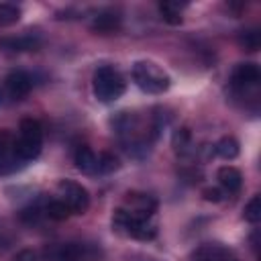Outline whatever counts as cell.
<instances>
[{
    "instance_id": "cell-1",
    "label": "cell",
    "mask_w": 261,
    "mask_h": 261,
    "mask_svg": "<svg viewBox=\"0 0 261 261\" xmlns=\"http://www.w3.org/2000/svg\"><path fill=\"white\" fill-rule=\"evenodd\" d=\"M112 228L137 241H151L157 237V222L153 216H141L122 206H118L112 214Z\"/></svg>"
},
{
    "instance_id": "cell-2",
    "label": "cell",
    "mask_w": 261,
    "mask_h": 261,
    "mask_svg": "<svg viewBox=\"0 0 261 261\" xmlns=\"http://www.w3.org/2000/svg\"><path fill=\"white\" fill-rule=\"evenodd\" d=\"M45 261H100L102 249L96 243L86 241H69V243H53L43 251Z\"/></svg>"
},
{
    "instance_id": "cell-3",
    "label": "cell",
    "mask_w": 261,
    "mask_h": 261,
    "mask_svg": "<svg viewBox=\"0 0 261 261\" xmlns=\"http://www.w3.org/2000/svg\"><path fill=\"white\" fill-rule=\"evenodd\" d=\"M92 92L100 102L110 104L126 92V82L122 73L112 65H100L92 77Z\"/></svg>"
},
{
    "instance_id": "cell-4",
    "label": "cell",
    "mask_w": 261,
    "mask_h": 261,
    "mask_svg": "<svg viewBox=\"0 0 261 261\" xmlns=\"http://www.w3.org/2000/svg\"><path fill=\"white\" fill-rule=\"evenodd\" d=\"M133 80L143 92L155 94V96L167 92L171 86L167 71H163L153 61H135L133 63Z\"/></svg>"
},
{
    "instance_id": "cell-5",
    "label": "cell",
    "mask_w": 261,
    "mask_h": 261,
    "mask_svg": "<svg viewBox=\"0 0 261 261\" xmlns=\"http://www.w3.org/2000/svg\"><path fill=\"white\" fill-rule=\"evenodd\" d=\"M43 149V126L37 118H22L18 126V137H16V153L20 159L33 161L41 155Z\"/></svg>"
},
{
    "instance_id": "cell-6",
    "label": "cell",
    "mask_w": 261,
    "mask_h": 261,
    "mask_svg": "<svg viewBox=\"0 0 261 261\" xmlns=\"http://www.w3.org/2000/svg\"><path fill=\"white\" fill-rule=\"evenodd\" d=\"M57 192L59 200L69 208L71 214H84L90 208V194L82 184L73 179H59Z\"/></svg>"
},
{
    "instance_id": "cell-7",
    "label": "cell",
    "mask_w": 261,
    "mask_h": 261,
    "mask_svg": "<svg viewBox=\"0 0 261 261\" xmlns=\"http://www.w3.org/2000/svg\"><path fill=\"white\" fill-rule=\"evenodd\" d=\"M24 167V161L16 153V137L2 128L0 130V175H12Z\"/></svg>"
},
{
    "instance_id": "cell-8",
    "label": "cell",
    "mask_w": 261,
    "mask_h": 261,
    "mask_svg": "<svg viewBox=\"0 0 261 261\" xmlns=\"http://www.w3.org/2000/svg\"><path fill=\"white\" fill-rule=\"evenodd\" d=\"M259 80H261V71H259V65L253 61H245V63L234 65V69L230 73V84L234 88H239L241 92L255 88L259 84Z\"/></svg>"
},
{
    "instance_id": "cell-9",
    "label": "cell",
    "mask_w": 261,
    "mask_h": 261,
    "mask_svg": "<svg viewBox=\"0 0 261 261\" xmlns=\"http://www.w3.org/2000/svg\"><path fill=\"white\" fill-rule=\"evenodd\" d=\"M31 90H33V77L22 69L10 71L4 80V92L10 100H22Z\"/></svg>"
},
{
    "instance_id": "cell-10",
    "label": "cell",
    "mask_w": 261,
    "mask_h": 261,
    "mask_svg": "<svg viewBox=\"0 0 261 261\" xmlns=\"http://www.w3.org/2000/svg\"><path fill=\"white\" fill-rule=\"evenodd\" d=\"M122 208L141 214V216H153L157 212V200L151 194L145 192H128L122 200Z\"/></svg>"
},
{
    "instance_id": "cell-11",
    "label": "cell",
    "mask_w": 261,
    "mask_h": 261,
    "mask_svg": "<svg viewBox=\"0 0 261 261\" xmlns=\"http://www.w3.org/2000/svg\"><path fill=\"white\" fill-rule=\"evenodd\" d=\"M39 47H41V37L37 33H27L18 37H0V51L22 53V51H37Z\"/></svg>"
},
{
    "instance_id": "cell-12",
    "label": "cell",
    "mask_w": 261,
    "mask_h": 261,
    "mask_svg": "<svg viewBox=\"0 0 261 261\" xmlns=\"http://www.w3.org/2000/svg\"><path fill=\"white\" fill-rule=\"evenodd\" d=\"M192 261H237L230 253L220 243H204L192 253Z\"/></svg>"
},
{
    "instance_id": "cell-13",
    "label": "cell",
    "mask_w": 261,
    "mask_h": 261,
    "mask_svg": "<svg viewBox=\"0 0 261 261\" xmlns=\"http://www.w3.org/2000/svg\"><path fill=\"white\" fill-rule=\"evenodd\" d=\"M122 22V14L116 10V8H104L100 12L94 14V20H92V31L96 33H102V35H108L112 31H116Z\"/></svg>"
},
{
    "instance_id": "cell-14",
    "label": "cell",
    "mask_w": 261,
    "mask_h": 261,
    "mask_svg": "<svg viewBox=\"0 0 261 261\" xmlns=\"http://www.w3.org/2000/svg\"><path fill=\"white\" fill-rule=\"evenodd\" d=\"M73 163L75 167L86 173V175H94L98 173V155L88 147V145H80L73 153Z\"/></svg>"
},
{
    "instance_id": "cell-15",
    "label": "cell",
    "mask_w": 261,
    "mask_h": 261,
    "mask_svg": "<svg viewBox=\"0 0 261 261\" xmlns=\"http://www.w3.org/2000/svg\"><path fill=\"white\" fill-rule=\"evenodd\" d=\"M216 177H218V184L224 190V194H237L243 188V173L232 165L220 167Z\"/></svg>"
},
{
    "instance_id": "cell-16",
    "label": "cell",
    "mask_w": 261,
    "mask_h": 261,
    "mask_svg": "<svg viewBox=\"0 0 261 261\" xmlns=\"http://www.w3.org/2000/svg\"><path fill=\"white\" fill-rule=\"evenodd\" d=\"M43 206H45V202H33V204L24 206V208L18 212L20 222L27 224V226H37V224H41V220L47 218Z\"/></svg>"
},
{
    "instance_id": "cell-17",
    "label": "cell",
    "mask_w": 261,
    "mask_h": 261,
    "mask_svg": "<svg viewBox=\"0 0 261 261\" xmlns=\"http://www.w3.org/2000/svg\"><path fill=\"white\" fill-rule=\"evenodd\" d=\"M171 147H173V151L177 155H188L192 151V147H194V143H192V130L188 126H179L173 133V137H171Z\"/></svg>"
},
{
    "instance_id": "cell-18",
    "label": "cell",
    "mask_w": 261,
    "mask_h": 261,
    "mask_svg": "<svg viewBox=\"0 0 261 261\" xmlns=\"http://www.w3.org/2000/svg\"><path fill=\"white\" fill-rule=\"evenodd\" d=\"M237 43L241 49L245 51H257L261 47V35H259V29L251 27V29H243L239 35H237Z\"/></svg>"
},
{
    "instance_id": "cell-19",
    "label": "cell",
    "mask_w": 261,
    "mask_h": 261,
    "mask_svg": "<svg viewBox=\"0 0 261 261\" xmlns=\"http://www.w3.org/2000/svg\"><path fill=\"white\" fill-rule=\"evenodd\" d=\"M239 151H241V147H239V141L234 137H222L214 145V153L222 159H228V161L239 157Z\"/></svg>"
},
{
    "instance_id": "cell-20",
    "label": "cell",
    "mask_w": 261,
    "mask_h": 261,
    "mask_svg": "<svg viewBox=\"0 0 261 261\" xmlns=\"http://www.w3.org/2000/svg\"><path fill=\"white\" fill-rule=\"evenodd\" d=\"M186 4L179 2H161L159 4V14L167 24H181V10Z\"/></svg>"
},
{
    "instance_id": "cell-21",
    "label": "cell",
    "mask_w": 261,
    "mask_h": 261,
    "mask_svg": "<svg viewBox=\"0 0 261 261\" xmlns=\"http://www.w3.org/2000/svg\"><path fill=\"white\" fill-rule=\"evenodd\" d=\"M45 216L51 218V220H65L71 212L69 208L59 200V198H51V200H45Z\"/></svg>"
},
{
    "instance_id": "cell-22",
    "label": "cell",
    "mask_w": 261,
    "mask_h": 261,
    "mask_svg": "<svg viewBox=\"0 0 261 261\" xmlns=\"http://www.w3.org/2000/svg\"><path fill=\"white\" fill-rule=\"evenodd\" d=\"M20 6L12 2H0V27H12L20 20Z\"/></svg>"
},
{
    "instance_id": "cell-23",
    "label": "cell",
    "mask_w": 261,
    "mask_h": 261,
    "mask_svg": "<svg viewBox=\"0 0 261 261\" xmlns=\"http://www.w3.org/2000/svg\"><path fill=\"white\" fill-rule=\"evenodd\" d=\"M243 216L247 222L251 224H257L261 220V196L255 194L247 204H245V210H243Z\"/></svg>"
},
{
    "instance_id": "cell-24",
    "label": "cell",
    "mask_w": 261,
    "mask_h": 261,
    "mask_svg": "<svg viewBox=\"0 0 261 261\" xmlns=\"http://www.w3.org/2000/svg\"><path fill=\"white\" fill-rule=\"evenodd\" d=\"M120 167V161L114 153L110 151H104L98 155V173H112Z\"/></svg>"
},
{
    "instance_id": "cell-25",
    "label": "cell",
    "mask_w": 261,
    "mask_h": 261,
    "mask_svg": "<svg viewBox=\"0 0 261 261\" xmlns=\"http://www.w3.org/2000/svg\"><path fill=\"white\" fill-rule=\"evenodd\" d=\"M202 198L206 202H212V204H218L224 200V190L222 188H216V186H210V188H204L202 190Z\"/></svg>"
},
{
    "instance_id": "cell-26",
    "label": "cell",
    "mask_w": 261,
    "mask_h": 261,
    "mask_svg": "<svg viewBox=\"0 0 261 261\" xmlns=\"http://www.w3.org/2000/svg\"><path fill=\"white\" fill-rule=\"evenodd\" d=\"M12 243H14V234H12V230L0 220V251H6Z\"/></svg>"
},
{
    "instance_id": "cell-27",
    "label": "cell",
    "mask_w": 261,
    "mask_h": 261,
    "mask_svg": "<svg viewBox=\"0 0 261 261\" xmlns=\"http://www.w3.org/2000/svg\"><path fill=\"white\" fill-rule=\"evenodd\" d=\"M14 261H37V253L31 251V249H24V251H20V253L14 257Z\"/></svg>"
},
{
    "instance_id": "cell-28",
    "label": "cell",
    "mask_w": 261,
    "mask_h": 261,
    "mask_svg": "<svg viewBox=\"0 0 261 261\" xmlns=\"http://www.w3.org/2000/svg\"><path fill=\"white\" fill-rule=\"evenodd\" d=\"M4 98H6V92H4V88L0 86V106L4 104Z\"/></svg>"
}]
</instances>
